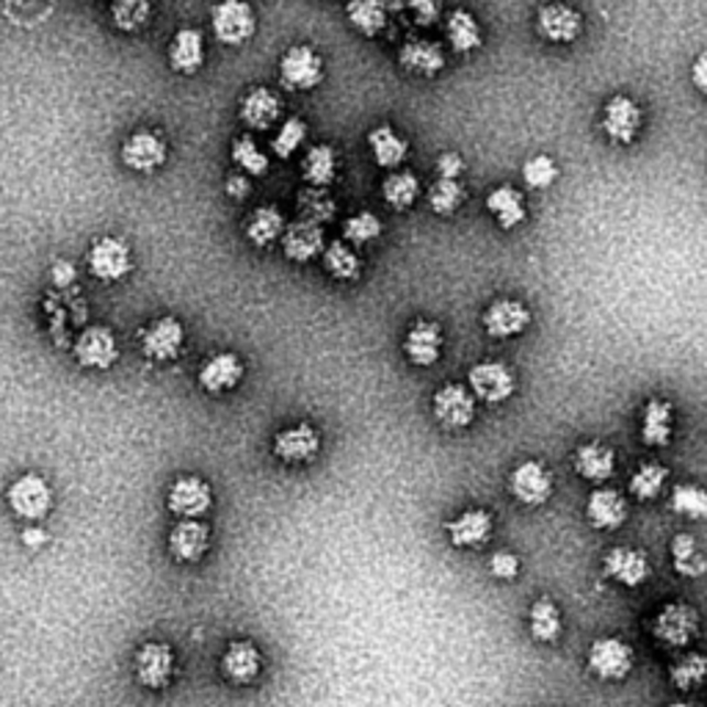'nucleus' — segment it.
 Segmentation results:
<instances>
[{
	"label": "nucleus",
	"instance_id": "6",
	"mask_svg": "<svg viewBox=\"0 0 707 707\" xmlns=\"http://www.w3.org/2000/svg\"><path fill=\"white\" fill-rule=\"evenodd\" d=\"M467 390L472 393V399L483 401V404H503L516 390L514 371L505 362H478L470 368Z\"/></svg>",
	"mask_w": 707,
	"mask_h": 707
},
{
	"label": "nucleus",
	"instance_id": "32",
	"mask_svg": "<svg viewBox=\"0 0 707 707\" xmlns=\"http://www.w3.org/2000/svg\"><path fill=\"white\" fill-rule=\"evenodd\" d=\"M368 146H371V155L379 166L384 168H399L401 163L410 155V144L401 133H395L390 124H379L368 133Z\"/></svg>",
	"mask_w": 707,
	"mask_h": 707
},
{
	"label": "nucleus",
	"instance_id": "45",
	"mask_svg": "<svg viewBox=\"0 0 707 707\" xmlns=\"http://www.w3.org/2000/svg\"><path fill=\"white\" fill-rule=\"evenodd\" d=\"M465 199L467 192L461 188L459 181H443V177H437V183L428 188V208L437 216H454L465 205Z\"/></svg>",
	"mask_w": 707,
	"mask_h": 707
},
{
	"label": "nucleus",
	"instance_id": "8",
	"mask_svg": "<svg viewBox=\"0 0 707 707\" xmlns=\"http://www.w3.org/2000/svg\"><path fill=\"white\" fill-rule=\"evenodd\" d=\"M166 505L181 520H203L214 505V489L205 478L183 476L168 487Z\"/></svg>",
	"mask_w": 707,
	"mask_h": 707
},
{
	"label": "nucleus",
	"instance_id": "55",
	"mask_svg": "<svg viewBox=\"0 0 707 707\" xmlns=\"http://www.w3.org/2000/svg\"><path fill=\"white\" fill-rule=\"evenodd\" d=\"M75 280H78V269H75V263H69V260H56V263L51 265V282L56 287L75 285Z\"/></svg>",
	"mask_w": 707,
	"mask_h": 707
},
{
	"label": "nucleus",
	"instance_id": "11",
	"mask_svg": "<svg viewBox=\"0 0 707 707\" xmlns=\"http://www.w3.org/2000/svg\"><path fill=\"white\" fill-rule=\"evenodd\" d=\"M119 157H122V163L130 168V172L152 174L166 163L168 144L163 141L161 133H152V130H135V133H130L128 139L122 141Z\"/></svg>",
	"mask_w": 707,
	"mask_h": 707
},
{
	"label": "nucleus",
	"instance_id": "37",
	"mask_svg": "<svg viewBox=\"0 0 707 707\" xmlns=\"http://www.w3.org/2000/svg\"><path fill=\"white\" fill-rule=\"evenodd\" d=\"M445 34H448L450 47H454L456 53H461V56H467V53L478 51V47L483 45L481 25H478V20L472 18L470 12H465V9H456V12L448 14V20H445Z\"/></svg>",
	"mask_w": 707,
	"mask_h": 707
},
{
	"label": "nucleus",
	"instance_id": "21",
	"mask_svg": "<svg viewBox=\"0 0 707 707\" xmlns=\"http://www.w3.org/2000/svg\"><path fill=\"white\" fill-rule=\"evenodd\" d=\"M210 547V527L203 520H181L168 534V553L174 562L197 564Z\"/></svg>",
	"mask_w": 707,
	"mask_h": 707
},
{
	"label": "nucleus",
	"instance_id": "57",
	"mask_svg": "<svg viewBox=\"0 0 707 707\" xmlns=\"http://www.w3.org/2000/svg\"><path fill=\"white\" fill-rule=\"evenodd\" d=\"M694 84L699 91L707 89V56H699L694 62Z\"/></svg>",
	"mask_w": 707,
	"mask_h": 707
},
{
	"label": "nucleus",
	"instance_id": "27",
	"mask_svg": "<svg viewBox=\"0 0 707 707\" xmlns=\"http://www.w3.org/2000/svg\"><path fill=\"white\" fill-rule=\"evenodd\" d=\"M454 547H481L492 536V514L487 509H467L445 525Z\"/></svg>",
	"mask_w": 707,
	"mask_h": 707
},
{
	"label": "nucleus",
	"instance_id": "31",
	"mask_svg": "<svg viewBox=\"0 0 707 707\" xmlns=\"http://www.w3.org/2000/svg\"><path fill=\"white\" fill-rule=\"evenodd\" d=\"M674 432V412L672 404L663 399L646 401L644 412H641V439L650 448H666L672 443Z\"/></svg>",
	"mask_w": 707,
	"mask_h": 707
},
{
	"label": "nucleus",
	"instance_id": "46",
	"mask_svg": "<svg viewBox=\"0 0 707 707\" xmlns=\"http://www.w3.org/2000/svg\"><path fill=\"white\" fill-rule=\"evenodd\" d=\"M672 509L674 514L685 516V520H705L707 516V494L705 489L696 483H679L672 492Z\"/></svg>",
	"mask_w": 707,
	"mask_h": 707
},
{
	"label": "nucleus",
	"instance_id": "58",
	"mask_svg": "<svg viewBox=\"0 0 707 707\" xmlns=\"http://www.w3.org/2000/svg\"><path fill=\"white\" fill-rule=\"evenodd\" d=\"M668 707H690V705H685V701H672V705Z\"/></svg>",
	"mask_w": 707,
	"mask_h": 707
},
{
	"label": "nucleus",
	"instance_id": "5",
	"mask_svg": "<svg viewBox=\"0 0 707 707\" xmlns=\"http://www.w3.org/2000/svg\"><path fill=\"white\" fill-rule=\"evenodd\" d=\"M280 80L291 91H309L324 80V58L309 45H293L280 58Z\"/></svg>",
	"mask_w": 707,
	"mask_h": 707
},
{
	"label": "nucleus",
	"instance_id": "40",
	"mask_svg": "<svg viewBox=\"0 0 707 707\" xmlns=\"http://www.w3.org/2000/svg\"><path fill=\"white\" fill-rule=\"evenodd\" d=\"M382 197L390 208L410 210L417 203V197H421V181L412 172L395 168L393 174H388V181L382 183Z\"/></svg>",
	"mask_w": 707,
	"mask_h": 707
},
{
	"label": "nucleus",
	"instance_id": "24",
	"mask_svg": "<svg viewBox=\"0 0 707 707\" xmlns=\"http://www.w3.org/2000/svg\"><path fill=\"white\" fill-rule=\"evenodd\" d=\"M628 500L622 492L608 487H597L586 500V520L597 531H613V527L624 525L628 520Z\"/></svg>",
	"mask_w": 707,
	"mask_h": 707
},
{
	"label": "nucleus",
	"instance_id": "1",
	"mask_svg": "<svg viewBox=\"0 0 707 707\" xmlns=\"http://www.w3.org/2000/svg\"><path fill=\"white\" fill-rule=\"evenodd\" d=\"M86 265H89L95 280L111 285V282H122L133 271V252H130L128 241H122V238L102 236L89 247Z\"/></svg>",
	"mask_w": 707,
	"mask_h": 707
},
{
	"label": "nucleus",
	"instance_id": "35",
	"mask_svg": "<svg viewBox=\"0 0 707 707\" xmlns=\"http://www.w3.org/2000/svg\"><path fill=\"white\" fill-rule=\"evenodd\" d=\"M348 23L362 36H379L388 29L390 7L388 0H348Z\"/></svg>",
	"mask_w": 707,
	"mask_h": 707
},
{
	"label": "nucleus",
	"instance_id": "28",
	"mask_svg": "<svg viewBox=\"0 0 707 707\" xmlns=\"http://www.w3.org/2000/svg\"><path fill=\"white\" fill-rule=\"evenodd\" d=\"M205 64V36L197 29H181L168 42V67L181 75H194Z\"/></svg>",
	"mask_w": 707,
	"mask_h": 707
},
{
	"label": "nucleus",
	"instance_id": "34",
	"mask_svg": "<svg viewBox=\"0 0 707 707\" xmlns=\"http://www.w3.org/2000/svg\"><path fill=\"white\" fill-rule=\"evenodd\" d=\"M487 210L494 216V221H498L503 230H514V227H520L527 216L525 199H522V194L511 186L492 188L487 197Z\"/></svg>",
	"mask_w": 707,
	"mask_h": 707
},
{
	"label": "nucleus",
	"instance_id": "10",
	"mask_svg": "<svg viewBox=\"0 0 707 707\" xmlns=\"http://www.w3.org/2000/svg\"><path fill=\"white\" fill-rule=\"evenodd\" d=\"M652 633L666 646H688L699 635V613L688 602H668L657 611Z\"/></svg>",
	"mask_w": 707,
	"mask_h": 707
},
{
	"label": "nucleus",
	"instance_id": "22",
	"mask_svg": "<svg viewBox=\"0 0 707 707\" xmlns=\"http://www.w3.org/2000/svg\"><path fill=\"white\" fill-rule=\"evenodd\" d=\"M602 569H606L608 578L619 586H628V589H635V586L644 584L650 578V558L644 556L635 547H611L602 558Z\"/></svg>",
	"mask_w": 707,
	"mask_h": 707
},
{
	"label": "nucleus",
	"instance_id": "7",
	"mask_svg": "<svg viewBox=\"0 0 707 707\" xmlns=\"http://www.w3.org/2000/svg\"><path fill=\"white\" fill-rule=\"evenodd\" d=\"M183 342H186V329L177 318L172 315H163V318L152 320L144 331H141V354H144L150 362H172L181 357Z\"/></svg>",
	"mask_w": 707,
	"mask_h": 707
},
{
	"label": "nucleus",
	"instance_id": "9",
	"mask_svg": "<svg viewBox=\"0 0 707 707\" xmlns=\"http://www.w3.org/2000/svg\"><path fill=\"white\" fill-rule=\"evenodd\" d=\"M586 663H589V672L595 677L606 679V683H617V679H624L633 672L635 657L630 644H624L622 639H613V635H606V639H597L589 646Z\"/></svg>",
	"mask_w": 707,
	"mask_h": 707
},
{
	"label": "nucleus",
	"instance_id": "13",
	"mask_svg": "<svg viewBox=\"0 0 707 707\" xmlns=\"http://www.w3.org/2000/svg\"><path fill=\"white\" fill-rule=\"evenodd\" d=\"M75 360L89 371H108L119 360V342L108 326H89L75 340Z\"/></svg>",
	"mask_w": 707,
	"mask_h": 707
},
{
	"label": "nucleus",
	"instance_id": "2",
	"mask_svg": "<svg viewBox=\"0 0 707 707\" xmlns=\"http://www.w3.org/2000/svg\"><path fill=\"white\" fill-rule=\"evenodd\" d=\"M210 25L221 45L238 47L252 40L258 31V18L247 0H221L210 12Z\"/></svg>",
	"mask_w": 707,
	"mask_h": 707
},
{
	"label": "nucleus",
	"instance_id": "53",
	"mask_svg": "<svg viewBox=\"0 0 707 707\" xmlns=\"http://www.w3.org/2000/svg\"><path fill=\"white\" fill-rule=\"evenodd\" d=\"M489 573L498 580H514L520 575V558L511 551H498L489 556Z\"/></svg>",
	"mask_w": 707,
	"mask_h": 707
},
{
	"label": "nucleus",
	"instance_id": "49",
	"mask_svg": "<svg viewBox=\"0 0 707 707\" xmlns=\"http://www.w3.org/2000/svg\"><path fill=\"white\" fill-rule=\"evenodd\" d=\"M298 210H302L304 221L324 225V221H329L335 216V199L324 188H304L298 194Z\"/></svg>",
	"mask_w": 707,
	"mask_h": 707
},
{
	"label": "nucleus",
	"instance_id": "17",
	"mask_svg": "<svg viewBox=\"0 0 707 707\" xmlns=\"http://www.w3.org/2000/svg\"><path fill=\"white\" fill-rule=\"evenodd\" d=\"M320 434L309 423H296L291 428H282L274 437V456L285 465H307L318 456Z\"/></svg>",
	"mask_w": 707,
	"mask_h": 707
},
{
	"label": "nucleus",
	"instance_id": "47",
	"mask_svg": "<svg viewBox=\"0 0 707 707\" xmlns=\"http://www.w3.org/2000/svg\"><path fill=\"white\" fill-rule=\"evenodd\" d=\"M382 219L362 210V214H354L346 219V225H342V241L360 247V243L377 241V238L382 236Z\"/></svg>",
	"mask_w": 707,
	"mask_h": 707
},
{
	"label": "nucleus",
	"instance_id": "16",
	"mask_svg": "<svg viewBox=\"0 0 707 707\" xmlns=\"http://www.w3.org/2000/svg\"><path fill=\"white\" fill-rule=\"evenodd\" d=\"M536 31H540V36L545 42L569 45L584 31V18L569 3H547V7H542L536 12Z\"/></svg>",
	"mask_w": 707,
	"mask_h": 707
},
{
	"label": "nucleus",
	"instance_id": "14",
	"mask_svg": "<svg viewBox=\"0 0 707 707\" xmlns=\"http://www.w3.org/2000/svg\"><path fill=\"white\" fill-rule=\"evenodd\" d=\"M432 410L439 426L454 428V432H461V428H467L476 421V399H472V393L465 384H443L434 393Z\"/></svg>",
	"mask_w": 707,
	"mask_h": 707
},
{
	"label": "nucleus",
	"instance_id": "42",
	"mask_svg": "<svg viewBox=\"0 0 707 707\" xmlns=\"http://www.w3.org/2000/svg\"><path fill=\"white\" fill-rule=\"evenodd\" d=\"M152 18L150 0H111V20L122 34H135Z\"/></svg>",
	"mask_w": 707,
	"mask_h": 707
},
{
	"label": "nucleus",
	"instance_id": "38",
	"mask_svg": "<svg viewBox=\"0 0 707 707\" xmlns=\"http://www.w3.org/2000/svg\"><path fill=\"white\" fill-rule=\"evenodd\" d=\"M527 630L542 644H551V641H558L564 630L562 608L551 600V597H540V600L531 606V613H527Z\"/></svg>",
	"mask_w": 707,
	"mask_h": 707
},
{
	"label": "nucleus",
	"instance_id": "12",
	"mask_svg": "<svg viewBox=\"0 0 707 707\" xmlns=\"http://www.w3.org/2000/svg\"><path fill=\"white\" fill-rule=\"evenodd\" d=\"M509 492L516 503L536 509V505H545L553 498V476L542 461H522L511 470Z\"/></svg>",
	"mask_w": 707,
	"mask_h": 707
},
{
	"label": "nucleus",
	"instance_id": "48",
	"mask_svg": "<svg viewBox=\"0 0 707 707\" xmlns=\"http://www.w3.org/2000/svg\"><path fill=\"white\" fill-rule=\"evenodd\" d=\"M558 181V166L551 155H534L522 163V183L534 192H545Z\"/></svg>",
	"mask_w": 707,
	"mask_h": 707
},
{
	"label": "nucleus",
	"instance_id": "52",
	"mask_svg": "<svg viewBox=\"0 0 707 707\" xmlns=\"http://www.w3.org/2000/svg\"><path fill=\"white\" fill-rule=\"evenodd\" d=\"M406 9H410L412 20H415L421 29H432V25L439 23V18H443L439 0H406Z\"/></svg>",
	"mask_w": 707,
	"mask_h": 707
},
{
	"label": "nucleus",
	"instance_id": "56",
	"mask_svg": "<svg viewBox=\"0 0 707 707\" xmlns=\"http://www.w3.org/2000/svg\"><path fill=\"white\" fill-rule=\"evenodd\" d=\"M227 194H230L232 199H247L249 194H252V183H249L247 174H232V177H227Z\"/></svg>",
	"mask_w": 707,
	"mask_h": 707
},
{
	"label": "nucleus",
	"instance_id": "26",
	"mask_svg": "<svg viewBox=\"0 0 707 707\" xmlns=\"http://www.w3.org/2000/svg\"><path fill=\"white\" fill-rule=\"evenodd\" d=\"M324 230L313 221H293L282 232V249H285V258L293 260V263H309V260H315L324 252Z\"/></svg>",
	"mask_w": 707,
	"mask_h": 707
},
{
	"label": "nucleus",
	"instance_id": "4",
	"mask_svg": "<svg viewBox=\"0 0 707 707\" xmlns=\"http://www.w3.org/2000/svg\"><path fill=\"white\" fill-rule=\"evenodd\" d=\"M135 679L150 690L168 688L177 672V661H174V650L163 641H146L135 650L133 657Z\"/></svg>",
	"mask_w": 707,
	"mask_h": 707
},
{
	"label": "nucleus",
	"instance_id": "3",
	"mask_svg": "<svg viewBox=\"0 0 707 707\" xmlns=\"http://www.w3.org/2000/svg\"><path fill=\"white\" fill-rule=\"evenodd\" d=\"M7 503L20 520L40 522L51 514L53 489L42 476H36V472H25V476H20L18 481H12V487H9L7 492Z\"/></svg>",
	"mask_w": 707,
	"mask_h": 707
},
{
	"label": "nucleus",
	"instance_id": "41",
	"mask_svg": "<svg viewBox=\"0 0 707 707\" xmlns=\"http://www.w3.org/2000/svg\"><path fill=\"white\" fill-rule=\"evenodd\" d=\"M672 564L683 578H699L705 575L707 562L701 547L696 545V540L690 534H677L672 542Z\"/></svg>",
	"mask_w": 707,
	"mask_h": 707
},
{
	"label": "nucleus",
	"instance_id": "25",
	"mask_svg": "<svg viewBox=\"0 0 707 707\" xmlns=\"http://www.w3.org/2000/svg\"><path fill=\"white\" fill-rule=\"evenodd\" d=\"M243 379V362L238 354L221 351L214 354L203 368H199V384H203L205 393H230L241 384Z\"/></svg>",
	"mask_w": 707,
	"mask_h": 707
},
{
	"label": "nucleus",
	"instance_id": "43",
	"mask_svg": "<svg viewBox=\"0 0 707 707\" xmlns=\"http://www.w3.org/2000/svg\"><path fill=\"white\" fill-rule=\"evenodd\" d=\"M668 481V470L663 465H655V461H650V465H641L639 470L630 476V494H633L635 500H655L657 494L663 492V487H666Z\"/></svg>",
	"mask_w": 707,
	"mask_h": 707
},
{
	"label": "nucleus",
	"instance_id": "23",
	"mask_svg": "<svg viewBox=\"0 0 707 707\" xmlns=\"http://www.w3.org/2000/svg\"><path fill=\"white\" fill-rule=\"evenodd\" d=\"M263 672V655L252 641H230L221 652V674L232 685H252Z\"/></svg>",
	"mask_w": 707,
	"mask_h": 707
},
{
	"label": "nucleus",
	"instance_id": "20",
	"mask_svg": "<svg viewBox=\"0 0 707 707\" xmlns=\"http://www.w3.org/2000/svg\"><path fill=\"white\" fill-rule=\"evenodd\" d=\"M238 117L247 124L249 130H258V133H265V130L274 128V122H280L282 117V100L276 91H271L269 86H254L247 95L241 97V108H238Z\"/></svg>",
	"mask_w": 707,
	"mask_h": 707
},
{
	"label": "nucleus",
	"instance_id": "33",
	"mask_svg": "<svg viewBox=\"0 0 707 707\" xmlns=\"http://www.w3.org/2000/svg\"><path fill=\"white\" fill-rule=\"evenodd\" d=\"M282 232H285V216L274 208V205H265V208H254L252 214L243 221V236L254 243V247H271L274 241H280Z\"/></svg>",
	"mask_w": 707,
	"mask_h": 707
},
{
	"label": "nucleus",
	"instance_id": "51",
	"mask_svg": "<svg viewBox=\"0 0 707 707\" xmlns=\"http://www.w3.org/2000/svg\"><path fill=\"white\" fill-rule=\"evenodd\" d=\"M705 674H707L705 655L694 652V655H685L683 661L674 663L672 672H668V677H672V683L677 685L679 690H685V688H696V685H701Z\"/></svg>",
	"mask_w": 707,
	"mask_h": 707
},
{
	"label": "nucleus",
	"instance_id": "50",
	"mask_svg": "<svg viewBox=\"0 0 707 707\" xmlns=\"http://www.w3.org/2000/svg\"><path fill=\"white\" fill-rule=\"evenodd\" d=\"M304 139H307V124L298 117H291L280 124L274 141H271V150L276 152V157H291L304 144Z\"/></svg>",
	"mask_w": 707,
	"mask_h": 707
},
{
	"label": "nucleus",
	"instance_id": "19",
	"mask_svg": "<svg viewBox=\"0 0 707 707\" xmlns=\"http://www.w3.org/2000/svg\"><path fill=\"white\" fill-rule=\"evenodd\" d=\"M602 130L613 144H633L641 133V108L624 95L611 97L602 108Z\"/></svg>",
	"mask_w": 707,
	"mask_h": 707
},
{
	"label": "nucleus",
	"instance_id": "54",
	"mask_svg": "<svg viewBox=\"0 0 707 707\" xmlns=\"http://www.w3.org/2000/svg\"><path fill=\"white\" fill-rule=\"evenodd\" d=\"M461 172H465V157L459 152H443L437 157V174L443 181H459Z\"/></svg>",
	"mask_w": 707,
	"mask_h": 707
},
{
	"label": "nucleus",
	"instance_id": "36",
	"mask_svg": "<svg viewBox=\"0 0 707 707\" xmlns=\"http://www.w3.org/2000/svg\"><path fill=\"white\" fill-rule=\"evenodd\" d=\"M302 177L309 188H329L337 177V152L329 144H315L302 161Z\"/></svg>",
	"mask_w": 707,
	"mask_h": 707
},
{
	"label": "nucleus",
	"instance_id": "30",
	"mask_svg": "<svg viewBox=\"0 0 707 707\" xmlns=\"http://www.w3.org/2000/svg\"><path fill=\"white\" fill-rule=\"evenodd\" d=\"M399 64L406 73L434 78V75H439L445 69V53L432 40H410L406 45H401Z\"/></svg>",
	"mask_w": 707,
	"mask_h": 707
},
{
	"label": "nucleus",
	"instance_id": "15",
	"mask_svg": "<svg viewBox=\"0 0 707 707\" xmlns=\"http://www.w3.org/2000/svg\"><path fill=\"white\" fill-rule=\"evenodd\" d=\"M481 326L494 340H509L531 326V309L520 298H494L481 315Z\"/></svg>",
	"mask_w": 707,
	"mask_h": 707
},
{
	"label": "nucleus",
	"instance_id": "18",
	"mask_svg": "<svg viewBox=\"0 0 707 707\" xmlns=\"http://www.w3.org/2000/svg\"><path fill=\"white\" fill-rule=\"evenodd\" d=\"M443 329H439V324H434V320L428 318H421L415 320V324L406 329V337H404V354L406 360L412 362V366H421V368H432L434 362L443 357Z\"/></svg>",
	"mask_w": 707,
	"mask_h": 707
},
{
	"label": "nucleus",
	"instance_id": "29",
	"mask_svg": "<svg viewBox=\"0 0 707 707\" xmlns=\"http://www.w3.org/2000/svg\"><path fill=\"white\" fill-rule=\"evenodd\" d=\"M573 467L580 478L591 483H602L617 470V456L606 443H584L575 448Z\"/></svg>",
	"mask_w": 707,
	"mask_h": 707
},
{
	"label": "nucleus",
	"instance_id": "44",
	"mask_svg": "<svg viewBox=\"0 0 707 707\" xmlns=\"http://www.w3.org/2000/svg\"><path fill=\"white\" fill-rule=\"evenodd\" d=\"M230 157L232 163L241 168V174H247V177H260V174L269 172V157H265V152L254 144L252 135H241V139L232 141Z\"/></svg>",
	"mask_w": 707,
	"mask_h": 707
},
{
	"label": "nucleus",
	"instance_id": "39",
	"mask_svg": "<svg viewBox=\"0 0 707 707\" xmlns=\"http://www.w3.org/2000/svg\"><path fill=\"white\" fill-rule=\"evenodd\" d=\"M320 258H324V269L329 271L335 280H342V282L360 280L362 260H360V254L354 252L346 241L326 243L324 252H320Z\"/></svg>",
	"mask_w": 707,
	"mask_h": 707
}]
</instances>
